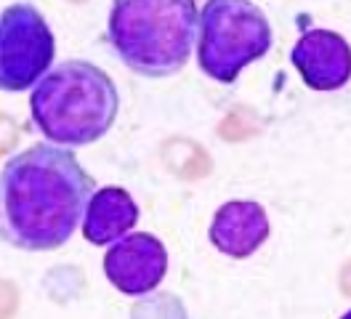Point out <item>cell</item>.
<instances>
[{
	"label": "cell",
	"instance_id": "obj_5",
	"mask_svg": "<svg viewBox=\"0 0 351 319\" xmlns=\"http://www.w3.org/2000/svg\"><path fill=\"white\" fill-rule=\"evenodd\" d=\"M53 32L32 3H14L0 14V91H27L51 69Z\"/></svg>",
	"mask_w": 351,
	"mask_h": 319
},
{
	"label": "cell",
	"instance_id": "obj_4",
	"mask_svg": "<svg viewBox=\"0 0 351 319\" xmlns=\"http://www.w3.org/2000/svg\"><path fill=\"white\" fill-rule=\"evenodd\" d=\"M271 48V24L253 0H205L199 11L197 64L216 83H234Z\"/></svg>",
	"mask_w": 351,
	"mask_h": 319
},
{
	"label": "cell",
	"instance_id": "obj_8",
	"mask_svg": "<svg viewBox=\"0 0 351 319\" xmlns=\"http://www.w3.org/2000/svg\"><path fill=\"white\" fill-rule=\"evenodd\" d=\"M208 237L219 253L247 258L269 239V215L253 200H232L216 211Z\"/></svg>",
	"mask_w": 351,
	"mask_h": 319
},
{
	"label": "cell",
	"instance_id": "obj_7",
	"mask_svg": "<svg viewBox=\"0 0 351 319\" xmlns=\"http://www.w3.org/2000/svg\"><path fill=\"white\" fill-rule=\"evenodd\" d=\"M290 62L311 91H338L351 80V45L332 29H308L290 51Z\"/></svg>",
	"mask_w": 351,
	"mask_h": 319
},
{
	"label": "cell",
	"instance_id": "obj_6",
	"mask_svg": "<svg viewBox=\"0 0 351 319\" xmlns=\"http://www.w3.org/2000/svg\"><path fill=\"white\" fill-rule=\"evenodd\" d=\"M168 272L165 245L144 232L114 239L104 255V274L123 296H149Z\"/></svg>",
	"mask_w": 351,
	"mask_h": 319
},
{
	"label": "cell",
	"instance_id": "obj_1",
	"mask_svg": "<svg viewBox=\"0 0 351 319\" xmlns=\"http://www.w3.org/2000/svg\"><path fill=\"white\" fill-rule=\"evenodd\" d=\"M93 178L66 147L35 144L0 170V239L16 250L62 248L83 224Z\"/></svg>",
	"mask_w": 351,
	"mask_h": 319
},
{
	"label": "cell",
	"instance_id": "obj_3",
	"mask_svg": "<svg viewBox=\"0 0 351 319\" xmlns=\"http://www.w3.org/2000/svg\"><path fill=\"white\" fill-rule=\"evenodd\" d=\"M195 0H114L107 40L120 62L141 78L181 72L197 43Z\"/></svg>",
	"mask_w": 351,
	"mask_h": 319
},
{
	"label": "cell",
	"instance_id": "obj_2",
	"mask_svg": "<svg viewBox=\"0 0 351 319\" xmlns=\"http://www.w3.org/2000/svg\"><path fill=\"white\" fill-rule=\"evenodd\" d=\"M120 96L112 78L96 64L72 59L51 67L32 85L29 112L48 144L66 149L99 141L117 120Z\"/></svg>",
	"mask_w": 351,
	"mask_h": 319
},
{
	"label": "cell",
	"instance_id": "obj_9",
	"mask_svg": "<svg viewBox=\"0 0 351 319\" xmlns=\"http://www.w3.org/2000/svg\"><path fill=\"white\" fill-rule=\"evenodd\" d=\"M138 205L123 187H104L96 189L88 200L83 215V237L90 245L104 248L114 239L125 237L138 224Z\"/></svg>",
	"mask_w": 351,
	"mask_h": 319
}]
</instances>
